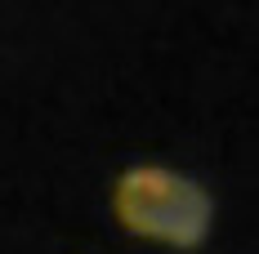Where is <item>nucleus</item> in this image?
Returning <instances> with one entry per match:
<instances>
[{
  "label": "nucleus",
  "mask_w": 259,
  "mask_h": 254,
  "mask_svg": "<svg viewBox=\"0 0 259 254\" xmlns=\"http://www.w3.org/2000/svg\"><path fill=\"white\" fill-rule=\"evenodd\" d=\"M112 210L143 241H161L175 250H197L210 232L214 201L201 183L175 174L165 165H134L112 187Z\"/></svg>",
  "instance_id": "nucleus-1"
}]
</instances>
